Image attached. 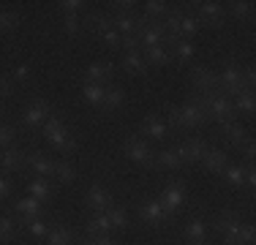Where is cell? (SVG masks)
Here are the masks:
<instances>
[{"label":"cell","instance_id":"1","mask_svg":"<svg viewBox=\"0 0 256 245\" xmlns=\"http://www.w3.org/2000/svg\"><path fill=\"white\" fill-rule=\"evenodd\" d=\"M166 114H169V126L178 128V131H194V128H202L207 122V114H204V109L196 104V98L180 104V106L169 104Z\"/></svg>","mask_w":256,"mask_h":245},{"label":"cell","instance_id":"2","mask_svg":"<svg viewBox=\"0 0 256 245\" xmlns=\"http://www.w3.org/2000/svg\"><path fill=\"white\" fill-rule=\"evenodd\" d=\"M196 104L204 109L207 122H216V126H224V122L237 120L234 109H232V98L221 96V93H210V96H194Z\"/></svg>","mask_w":256,"mask_h":245},{"label":"cell","instance_id":"3","mask_svg":"<svg viewBox=\"0 0 256 245\" xmlns=\"http://www.w3.org/2000/svg\"><path fill=\"white\" fill-rule=\"evenodd\" d=\"M218 93L226 96V98H234L237 93H242V66H240V60L229 58L226 63L221 66V71H218Z\"/></svg>","mask_w":256,"mask_h":245},{"label":"cell","instance_id":"4","mask_svg":"<svg viewBox=\"0 0 256 245\" xmlns=\"http://www.w3.org/2000/svg\"><path fill=\"white\" fill-rule=\"evenodd\" d=\"M123 156L128 158L131 164H136V166H153V147H150L148 139H142L139 134H128L123 139Z\"/></svg>","mask_w":256,"mask_h":245},{"label":"cell","instance_id":"5","mask_svg":"<svg viewBox=\"0 0 256 245\" xmlns=\"http://www.w3.org/2000/svg\"><path fill=\"white\" fill-rule=\"evenodd\" d=\"M50 114H54L52 104L46 101V98H33V101L22 109V126H25L28 131H41V126L46 122Z\"/></svg>","mask_w":256,"mask_h":245},{"label":"cell","instance_id":"6","mask_svg":"<svg viewBox=\"0 0 256 245\" xmlns=\"http://www.w3.org/2000/svg\"><path fill=\"white\" fill-rule=\"evenodd\" d=\"M240 226H242V218H240V212L232 210V207H226V210L216 218V232L221 234L224 245H237V232H240Z\"/></svg>","mask_w":256,"mask_h":245},{"label":"cell","instance_id":"7","mask_svg":"<svg viewBox=\"0 0 256 245\" xmlns=\"http://www.w3.org/2000/svg\"><path fill=\"white\" fill-rule=\"evenodd\" d=\"M191 88H194V96L218 93V74L210 66H194L191 68Z\"/></svg>","mask_w":256,"mask_h":245},{"label":"cell","instance_id":"8","mask_svg":"<svg viewBox=\"0 0 256 245\" xmlns=\"http://www.w3.org/2000/svg\"><path fill=\"white\" fill-rule=\"evenodd\" d=\"M158 202L164 204V210H166L169 216L180 212L182 207H186V202H188L186 186H182L180 180H174V182H169V186H164V191H161V196H158Z\"/></svg>","mask_w":256,"mask_h":245},{"label":"cell","instance_id":"9","mask_svg":"<svg viewBox=\"0 0 256 245\" xmlns=\"http://www.w3.org/2000/svg\"><path fill=\"white\" fill-rule=\"evenodd\" d=\"M136 41H139V49L169 46V38H166V33H164L161 22H150V20H144V24L136 30Z\"/></svg>","mask_w":256,"mask_h":245},{"label":"cell","instance_id":"10","mask_svg":"<svg viewBox=\"0 0 256 245\" xmlns=\"http://www.w3.org/2000/svg\"><path fill=\"white\" fill-rule=\"evenodd\" d=\"M199 24H207V28H221L224 20H226V8L224 3H216V0H202L196 3V14Z\"/></svg>","mask_w":256,"mask_h":245},{"label":"cell","instance_id":"11","mask_svg":"<svg viewBox=\"0 0 256 245\" xmlns=\"http://www.w3.org/2000/svg\"><path fill=\"white\" fill-rule=\"evenodd\" d=\"M114 204V196L109 188H104V186H90L88 188V194H84V207H88L90 212H106L109 207Z\"/></svg>","mask_w":256,"mask_h":245},{"label":"cell","instance_id":"12","mask_svg":"<svg viewBox=\"0 0 256 245\" xmlns=\"http://www.w3.org/2000/svg\"><path fill=\"white\" fill-rule=\"evenodd\" d=\"M25 169L33 172V177H46L54 180V158L44 156L41 150H30L25 156Z\"/></svg>","mask_w":256,"mask_h":245},{"label":"cell","instance_id":"13","mask_svg":"<svg viewBox=\"0 0 256 245\" xmlns=\"http://www.w3.org/2000/svg\"><path fill=\"white\" fill-rule=\"evenodd\" d=\"M207 147H210V144H207L204 139L191 136V139H186V142H180L178 147H174V150H178L182 166H191V164H199V161H202V156H204Z\"/></svg>","mask_w":256,"mask_h":245},{"label":"cell","instance_id":"14","mask_svg":"<svg viewBox=\"0 0 256 245\" xmlns=\"http://www.w3.org/2000/svg\"><path fill=\"white\" fill-rule=\"evenodd\" d=\"M139 218H142V224H148V226H164L172 216L164 210V204L158 199H144L142 204H139Z\"/></svg>","mask_w":256,"mask_h":245},{"label":"cell","instance_id":"15","mask_svg":"<svg viewBox=\"0 0 256 245\" xmlns=\"http://www.w3.org/2000/svg\"><path fill=\"white\" fill-rule=\"evenodd\" d=\"M25 156H28V152L22 150V147H16V144L0 150V172H3V174L22 172V169H25Z\"/></svg>","mask_w":256,"mask_h":245},{"label":"cell","instance_id":"16","mask_svg":"<svg viewBox=\"0 0 256 245\" xmlns=\"http://www.w3.org/2000/svg\"><path fill=\"white\" fill-rule=\"evenodd\" d=\"M139 136L153 139V142H164V139H169V126L158 114H148L142 120V126H139Z\"/></svg>","mask_w":256,"mask_h":245},{"label":"cell","instance_id":"17","mask_svg":"<svg viewBox=\"0 0 256 245\" xmlns=\"http://www.w3.org/2000/svg\"><path fill=\"white\" fill-rule=\"evenodd\" d=\"M112 76H114V63H109V60H98V63H90L84 68V82L112 84Z\"/></svg>","mask_w":256,"mask_h":245},{"label":"cell","instance_id":"18","mask_svg":"<svg viewBox=\"0 0 256 245\" xmlns=\"http://www.w3.org/2000/svg\"><path fill=\"white\" fill-rule=\"evenodd\" d=\"M218 128H221V134H224V139H226V144L234 147V150H240L242 142L251 136V134H248V128L240 122V118L232 120V122H224V126H218Z\"/></svg>","mask_w":256,"mask_h":245},{"label":"cell","instance_id":"19","mask_svg":"<svg viewBox=\"0 0 256 245\" xmlns=\"http://www.w3.org/2000/svg\"><path fill=\"white\" fill-rule=\"evenodd\" d=\"M199 164H202V169L210 172V174H221V172L226 169V164H229V156L224 150H218V147H207Z\"/></svg>","mask_w":256,"mask_h":245},{"label":"cell","instance_id":"20","mask_svg":"<svg viewBox=\"0 0 256 245\" xmlns=\"http://www.w3.org/2000/svg\"><path fill=\"white\" fill-rule=\"evenodd\" d=\"M28 196H33V199L41 202V204H46V202L54 196V182L46 180V177H30L28 180Z\"/></svg>","mask_w":256,"mask_h":245},{"label":"cell","instance_id":"21","mask_svg":"<svg viewBox=\"0 0 256 245\" xmlns=\"http://www.w3.org/2000/svg\"><path fill=\"white\" fill-rule=\"evenodd\" d=\"M14 216L16 218H38L44 216V204H41L38 199H33V196H22V199L14 202Z\"/></svg>","mask_w":256,"mask_h":245},{"label":"cell","instance_id":"22","mask_svg":"<svg viewBox=\"0 0 256 245\" xmlns=\"http://www.w3.org/2000/svg\"><path fill=\"white\" fill-rule=\"evenodd\" d=\"M144 24V16H134V14H114L112 16V28L120 36H136V30Z\"/></svg>","mask_w":256,"mask_h":245},{"label":"cell","instance_id":"23","mask_svg":"<svg viewBox=\"0 0 256 245\" xmlns=\"http://www.w3.org/2000/svg\"><path fill=\"white\" fill-rule=\"evenodd\" d=\"M169 52H172V60H178L180 66L191 63V60L196 58V46H194V41H188V38L172 41V44H169Z\"/></svg>","mask_w":256,"mask_h":245},{"label":"cell","instance_id":"24","mask_svg":"<svg viewBox=\"0 0 256 245\" xmlns=\"http://www.w3.org/2000/svg\"><path fill=\"white\" fill-rule=\"evenodd\" d=\"M82 24L90 30V33L101 36V33H106V30L112 28V16L104 14V11H90V14L82 16Z\"/></svg>","mask_w":256,"mask_h":245},{"label":"cell","instance_id":"25","mask_svg":"<svg viewBox=\"0 0 256 245\" xmlns=\"http://www.w3.org/2000/svg\"><path fill=\"white\" fill-rule=\"evenodd\" d=\"M126 104V90L120 84H106V93H104V104L98 112H118Z\"/></svg>","mask_w":256,"mask_h":245},{"label":"cell","instance_id":"26","mask_svg":"<svg viewBox=\"0 0 256 245\" xmlns=\"http://www.w3.org/2000/svg\"><path fill=\"white\" fill-rule=\"evenodd\" d=\"M44 240H46V245H74L76 234H74V229H68L63 224H52V229L46 232Z\"/></svg>","mask_w":256,"mask_h":245},{"label":"cell","instance_id":"27","mask_svg":"<svg viewBox=\"0 0 256 245\" xmlns=\"http://www.w3.org/2000/svg\"><path fill=\"white\" fill-rule=\"evenodd\" d=\"M142 58L148 66H153V68H164V66L172 63V52H169V46H150V49H142Z\"/></svg>","mask_w":256,"mask_h":245},{"label":"cell","instance_id":"28","mask_svg":"<svg viewBox=\"0 0 256 245\" xmlns=\"http://www.w3.org/2000/svg\"><path fill=\"white\" fill-rule=\"evenodd\" d=\"M153 166L164 169V172H178V169H182V161H180L178 150H174V147H169V150H161V152H156V158H153Z\"/></svg>","mask_w":256,"mask_h":245},{"label":"cell","instance_id":"29","mask_svg":"<svg viewBox=\"0 0 256 245\" xmlns=\"http://www.w3.org/2000/svg\"><path fill=\"white\" fill-rule=\"evenodd\" d=\"M104 93H106V84H98V82H82V101H84V104H90L93 109H101Z\"/></svg>","mask_w":256,"mask_h":245},{"label":"cell","instance_id":"30","mask_svg":"<svg viewBox=\"0 0 256 245\" xmlns=\"http://www.w3.org/2000/svg\"><path fill=\"white\" fill-rule=\"evenodd\" d=\"M84 232L88 237H98V234H112V224H109L106 212H93L84 224Z\"/></svg>","mask_w":256,"mask_h":245},{"label":"cell","instance_id":"31","mask_svg":"<svg viewBox=\"0 0 256 245\" xmlns=\"http://www.w3.org/2000/svg\"><path fill=\"white\" fill-rule=\"evenodd\" d=\"M16 224H22L28 234H30V237H38V240H44L46 232L52 229V220H46V216H38V218H22V220H16Z\"/></svg>","mask_w":256,"mask_h":245},{"label":"cell","instance_id":"32","mask_svg":"<svg viewBox=\"0 0 256 245\" xmlns=\"http://www.w3.org/2000/svg\"><path fill=\"white\" fill-rule=\"evenodd\" d=\"M120 66H123V71L134 74V76H144V74H148V63H144L142 52H123Z\"/></svg>","mask_w":256,"mask_h":245},{"label":"cell","instance_id":"33","mask_svg":"<svg viewBox=\"0 0 256 245\" xmlns=\"http://www.w3.org/2000/svg\"><path fill=\"white\" fill-rule=\"evenodd\" d=\"M221 174H224V180H226L229 188H234V191L246 188V164H226V169H224Z\"/></svg>","mask_w":256,"mask_h":245},{"label":"cell","instance_id":"34","mask_svg":"<svg viewBox=\"0 0 256 245\" xmlns=\"http://www.w3.org/2000/svg\"><path fill=\"white\" fill-rule=\"evenodd\" d=\"M54 180H58L60 186H71V182L76 180V166L71 164V158L54 161Z\"/></svg>","mask_w":256,"mask_h":245},{"label":"cell","instance_id":"35","mask_svg":"<svg viewBox=\"0 0 256 245\" xmlns=\"http://www.w3.org/2000/svg\"><path fill=\"white\" fill-rule=\"evenodd\" d=\"M232 109H234V114H246V118H251L254 109H256V98H254V93H248V90L237 93L234 98H232Z\"/></svg>","mask_w":256,"mask_h":245},{"label":"cell","instance_id":"36","mask_svg":"<svg viewBox=\"0 0 256 245\" xmlns=\"http://www.w3.org/2000/svg\"><path fill=\"white\" fill-rule=\"evenodd\" d=\"M224 8H226L229 16H234L240 22H248L254 16V3H248V0H232V3H224Z\"/></svg>","mask_w":256,"mask_h":245},{"label":"cell","instance_id":"37","mask_svg":"<svg viewBox=\"0 0 256 245\" xmlns=\"http://www.w3.org/2000/svg\"><path fill=\"white\" fill-rule=\"evenodd\" d=\"M8 76L14 79V84L16 88H30L33 84V68H30V63H14L11 66V71H8Z\"/></svg>","mask_w":256,"mask_h":245},{"label":"cell","instance_id":"38","mask_svg":"<svg viewBox=\"0 0 256 245\" xmlns=\"http://www.w3.org/2000/svg\"><path fill=\"white\" fill-rule=\"evenodd\" d=\"M186 242H207V224L202 218H194L186 224Z\"/></svg>","mask_w":256,"mask_h":245},{"label":"cell","instance_id":"39","mask_svg":"<svg viewBox=\"0 0 256 245\" xmlns=\"http://www.w3.org/2000/svg\"><path fill=\"white\" fill-rule=\"evenodd\" d=\"M199 28H202V24H199L196 16L188 14V11H182V16H180V28H178V38H188V41H191L194 36L199 33Z\"/></svg>","mask_w":256,"mask_h":245},{"label":"cell","instance_id":"40","mask_svg":"<svg viewBox=\"0 0 256 245\" xmlns=\"http://www.w3.org/2000/svg\"><path fill=\"white\" fill-rule=\"evenodd\" d=\"M169 3L166 0H148L144 3V20H150V22H161L164 16L169 14Z\"/></svg>","mask_w":256,"mask_h":245},{"label":"cell","instance_id":"41","mask_svg":"<svg viewBox=\"0 0 256 245\" xmlns=\"http://www.w3.org/2000/svg\"><path fill=\"white\" fill-rule=\"evenodd\" d=\"M22 24V14L11 8H0V33H14Z\"/></svg>","mask_w":256,"mask_h":245},{"label":"cell","instance_id":"42","mask_svg":"<svg viewBox=\"0 0 256 245\" xmlns=\"http://www.w3.org/2000/svg\"><path fill=\"white\" fill-rule=\"evenodd\" d=\"M82 16H84V14H82ZM82 16H79V14H66L63 20H60V30H63V33L68 36V38H76V36L84 30Z\"/></svg>","mask_w":256,"mask_h":245},{"label":"cell","instance_id":"43","mask_svg":"<svg viewBox=\"0 0 256 245\" xmlns=\"http://www.w3.org/2000/svg\"><path fill=\"white\" fill-rule=\"evenodd\" d=\"M106 218H109V224H112V232H123V229H128V212H126V207L112 204V207L106 210Z\"/></svg>","mask_w":256,"mask_h":245},{"label":"cell","instance_id":"44","mask_svg":"<svg viewBox=\"0 0 256 245\" xmlns=\"http://www.w3.org/2000/svg\"><path fill=\"white\" fill-rule=\"evenodd\" d=\"M14 237H16V218L0 216V245H8Z\"/></svg>","mask_w":256,"mask_h":245},{"label":"cell","instance_id":"45","mask_svg":"<svg viewBox=\"0 0 256 245\" xmlns=\"http://www.w3.org/2000/svg\"><path fill=\"white\" fill-rule=\"evenodd\" d=\"M66 128H68V126H66V120L60 118V114H50V118H46V122L41 126V136H44V139H52L54 134L66 131Z\"/></svg>","mask_w":256,"mask_h":245},{"label":"cell","instance_id":"46","mask_svg":"<svg viewBox=\"0 0 256 245\" xmlns=\"http://www.w3.org/2000/svg\"><path fill=\"white\" fill-rule=\"evenodd\" d=\"M16 126H11V122H0V150H6V147L16 144Z\"/></svg>","mask_w":256,"mask_h":245},{"label":"cell","instance_id":"47","mask_svg":"<svg viewBox=\"0 0 256 245\" xmlns=\"http://www.w3.org/2000/svg\"><path fill=\"white\" fill-rule=\"evenodd\" d=\"M60 6V14H79L82 16L84 14V8H88V3L84 0H63V3H58Z\"/></svg>","mask_w":256,"mask_h":245},{"label":"cell","instance_id":"48","mask_svg":"<svg viewBox=\"0 0 256 245\" xmlns=\"http://www.w3.org/2000/svg\"><path fill=\"white\" fill-rule=\"evenodd\" d=\"M76 150H79V139L74 136V134H68V136H66V142L60 144V150H58V152H60L63 158H71Z\"/></svg>","mask_w":256,"mask_h":245},{"label":"cell","instance_id":"49","mask_svg":"<svg viewBox=\"0 0 256 245\" xmlns=\"http://www.w3.org/2000/svg\"><path fill=\"white\" fill-rule=\"evenodd\" d=\"M254 237H256L254 224H242L240 232H237V245H254Z\"/></svg>","mask_w":256,"mask_h":245},{"label":"cell","instance_id":"50","mask_svg":"<svg viewBox=\"0 0 256 245\" xmlns=\"http://www.w3.org/2000/svg\"><path fill=\"white\" fill-rule=\"evenodd\" d=\"M16 93V84L8 74H0V98H11Z\"/></svg>","mask_w":256,"mask_h":245},{"label":"cell","instance_id":"51","mask_svg":"<svg viewBox=\"0 0 256 245\" xmlns=\"http://www.w3.org/2000/svg\"><path fill=\"white\" fill-rule=\"evenodd\" d=\"M254 84H256V68L254 66H242V90L254 93Z\"/></svg>","mask_w":256,"mask_h":245},{"label":"cell","instance_id":"52","mask_svg":"<svg viewBox=\"0 0 256 245\" xmlns=\"http://www.w3.org/2000/svg\"><path fill=\"white\" fill-rule=\"evenodd\" d=\"M134 0H114V3H109V8L114 11V14H134Z\"/></svg>","mask_w":256,"mask_h":245},{"label":"cell","instance_id":"53","mask_svg":"<svg viewBox=\"0 0 256 245\" xmlns=\"http://www.w3.org/2000/svg\"><path fill=\"white\" fill-rule=\"evenodd\" d=\"M98 38H101L106 46H112V49H120V33H118L114 28H109L106 33H101V36H98Z\"/></svg>","mask_w":256,"mask_h":245},{"label":"cell","instance_id":"54","mask_svg":"<svg viewBox=\"0 0 256 245\" xmlns=\"http://www.w3.org/2000/svg\"><path fill=\"white\" fill-rule=\"evenodd\" d=\"M240 156L246 158V161H254V156H256V144H254V136H248L246 142H242V147H240Z\"/></svg>","mask_w":256,"mask_h":245},{"label":"cell","instance_id":"55","mask_svg":"<svg viewBox=\"0 0 256 245\" xmlns=\"http://www.w3.org/2000/svg\"><path fill=\"white\" fill-rule=\"evenodd\" d=\"M11 191H14V186H11V180L3 174V172H0V202H6V199H8V196H11Z\"/></svg>","mask_w":256,"mask_h":245},{"label":"cell","instance_id":"56","mask_svg":"<svg viewBox=\"0 0 256 245\" xmlns=\"http://www.w3.org/2000/svg\"><path fill=\"white\" fill-rule=\"evenodd\" d=\"M90 240H93V245H118L112 234H98V237H90Z\"/></svg>","mask_w":256,"mask_h":245},{"label":"cell","instance_id":"57","mask_svg":"<svg viewBox=\"0 0 256 245\" xmlns=\"http://www.w3.org/2000/svg\"><path fill=\"white\" fill-rule=\"evenodd\" d=\"M74 245H93V240L88 237V240H79V242H74Z\"/></svg>","mask_w":256,"mask_h":245},{"label":"cell","instance_id":"58","mask_svg":"<svg viewBox=\"0 0 256 245\" xmlns=\"http://www.w3.org/2000/svg\"><path fill=\"white\" fill-rule=\"evenodd\" d=\"M186 245H207V242H186Z\"/></svg>","mask_w":256,"mask_h":245}]
</instances>
